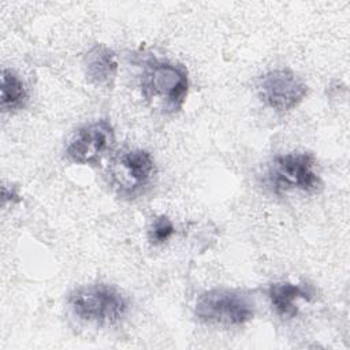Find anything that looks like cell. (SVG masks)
<instances>
[{
  "label": "cell",
  "mask_w": 350,
  "mask_h": 350,
  "mask_svg": "<svg viewBox=\"0 0 350 350\" xmlns=\"http://www.w3.org/2000/svg\"><path fill=\"white\" fill-rule=\"evenodd\" d=\"M139 85L148 101L164 113H175L186 101L189 74L185 66L153 56L144 62Z\"/></svg>",
  "instance_id": "1"
},
{
  "label": "cell",
  "mask_w": 350,
  "mask_h": 350,
  "mask_svg": "<svg viewBox=\"0 0 350 350\" xmlns=\"http://www.w3.org/2000/svg\"><path fill=\"white\" fill-rule=\"evenodd\" d=\"M68 306L79 320L96 325H113L129 310L126 297L105 283L86 284L68 295Z\"/></svg>",
  "instance_id": "2"
},
{
  "label": "cell",
  "mask_w": 350,
  "mask_h": 350,
  "mask_svg": "<svg viewBox=\"0 0 350 350\" xmlns=\"http://www.w3.org/2000/svg\"><path fill=\"white\" fill-rule=\"evenodd\" d=\"M264 182L278 196L295 190L314 193L321 187L320 175L316 172V159L308 152L275 156L267 167Z\"/></svg>",
  "instance_id": "3"
},
{
  "label": "cell",
  "mask_w": 350,
  "mask_h": 350,
  "mask_svg": "<svg viewBox=\"0 0 350 350\" xmlns=\"http://www.w3.org/2000/svg\"><path fill=\"white\" fill-rule=\"evenodd\" d=\"M254 309L249 295L237 290L213 288L198 297L194 314L206 324L241 327L254 317Z\"/></svg>",
  "instance_id": "4"
},
{
  "label": "cell",
  "mask_w": 350,
  "mask_h": 350,
  "mask_svg": "<svg viewBox=\"0 0 350 350\" xmlns=\"http://www.w3.org/2000/svg\"><path fill=\"white\" fill-rule=\"evenodd\" d=\"M154 174V160L148 150L129 149L113 157L108 167V182L118 197L133 200L149 187Z\"/></svg>",
  "instance_id": "5"
},
{
  "label": "cell",
  "mask_w": 350,
  "mask_h": 350,
  "mask_svg": "<svg viewBox=\"0 0 350 350\" xmlns=\"http://www.w3.org/2000/svg\"><path fill=\"white\" fill-rule=\"evenodd\" d=\"M115 145V131L107 119L79 127L66 148L70 161L81 165H98Z\"/></svg>",
  "instance_id": "6"
},
{
  "label": "cell",
  "mask_w": 350,
  "mask_h": 350,
  "mask_svg": "<svg viewBox=\"0 0 350 350\" xmlns=\"http://www.w3.org/2000/svg\"><path fill=\"white\" fill-rule=\"evenodd\" d=\"M257 92L267 107L278 112H287L304 101L308 85L291 70L276 68L260 77Z\"/></svg>",
  "instance_id": "7"
},
{
  "label": "cell",
  "mask_w": 350,
  "mask_h": 350,
  "mask_svg": "<svg viewBox=\"0 0 350 350\" xmlns=\"http://www.w3.org/2000/svg\"><path fill=\"white\" fill-rule=\"evenodd\" d=\"M268 298L275 313L284 320H290L298 314V301H312L313 290L306 284L282 280L269 284Z\"/></svg>",
  "instance_id": "8"
},
{
  "label": "cell",
  "mask_w": 350,
  "mask_h": 350,
  "mask_svg": "<svg viewBox=\"0 0 350 350\" xmlns=\"http://www.w3.org/2000/svg\"><path fill=\"white\" fill-rule=\"evenodd\" d=\"M86 79L96 86H109L118 72L115 52L104 44H94L83 56Z\"/></svg>",
  "instance_id": "9"
},
{
  "label": "cell",
  "mask_w": 350,
  "mask_h": 350,
  "mask_svg": "<svg viewBox=\"0 0 350 350\" xmlns=\"http://www.w3.org/2000/svg\"><path fill=\"white\" fill-rule=\"evenodd\" d=\"M27 101V89L23 81L16 72L10 68H3L1 71V100L0 107L3 112H14L21 108Z\"/></svg>",
  "instance_id": "10"
},
{
  "label": "cell",
  "mask_w": 350,
  "mask_h": 350,
  "mask_svg": "<svg viewBox=\"0 0 350 350\" xmlns=\"http://www.w3.org/2000/svg\"><path fill=\"white\" fill-rule=\"evenodd\" d=\"M174 232L175 227L172 220L165 215H160L152 221L148 230V239L152 245H163L174 235Z\"/></svg>",
  "instance_id": "11"
},
{
  "label": "cell",
  "mask_w": 350,
  "mask_h": 350,
  "mask_svg": "<svg viewBox=\"0 0 350 350\" xmlns=\"http://www.w3.org/2000/svg\"><path fill=\"white\" fill-rule=\"evenodd\" d=\"M3 205H5L7 202H11V204H15V202H19L21 201V196H19V191L16 189V186H7L4 185L3 186Z\"/></svg>",
  "instance_id": "12"
}]
</instances>
